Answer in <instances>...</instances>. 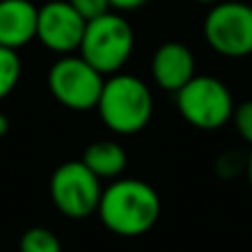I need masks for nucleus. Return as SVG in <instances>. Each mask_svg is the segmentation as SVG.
Masks as SVG:
<instances>
[{
  "label": "nucleus",
  "instance_id": "nucleus-1",
  "mask_svg": "<svg viewBox=\"0 0 252 252\" xmlns=\"http://www.w3.org/2000/svg\"><path fill=\"white\" fill-rule=\"evenodd\" d=\"M95 215L118 237H142L155 228L161 215L159 192L137 177H118L102 188Z\"/></svg>",
  "mask_w": 252,
  "mask_h": 252
},
{
  "label": "nucleus",
  "instance_id": "nucleus-2",
  "mask_svg": "<svg viewBox=\"0 0 252 252\" xmlns=\"http://www.w3.org/2000/svg\"><path fill=\"white\" fill-rule=\"evenodd\" d=\"M95 109L104 126L115 135H137L151 124L155 102L142 78L120 71L104 78Z\"/></svg>",
  "mask_w": 252,
  "mask_h": 252
},
{
  "label": "nucleus",
  "instance_id": "nucleus-3",
  "mask_svg": "<svg viewBox=\"0 0 252 252\" xmlns=\"http://www.w3.org/2000/svg\"><path fill=\"white\" fill-rule=\"evenodd\" d=\"M133 47L135 33L130 22L120 13L109 11L87 22L78 51L93 69L109 78L124 69L133 56Z\"/></svg>",
  "mask_w": 252,
  "mask_h": 252
},
{
  "label": "nucleus",
  "instance_id": "nucleus-4",
  "mask_svg": "<svg viewBox=\"0 0 252 252\" xmlns=\"http://www.w3.org/2000/svg\"><path fill=\"white\" fill-rule=\"evenodd\" d=\"M175 104L184 120L199 130H217L232 120L235 100L226 84L215 75H195L177 93Z\"/></svg>",
  "mask_w": 252,
  "mask_h": 252
},
{
  "label": "nucleus",
  "instance_id": "nucleus-5",
  "mask_svg": "<svg viewBox=\"0 0 252 252\" xmlns=\"http://www.w3.org/2000/svg\"><path fill=\"white\" fill-rule=\"evenodd\" d=\"M102 188V179L95 177L82 164V159L60 164L49 179V195L53 206L69 219H87L95 215Z\"/></svg>",
  "mask_w": 252,
  "mask_h": 252
},
{
  "label": "nucleus",
  "instance_id": "nucleus-6",
  "mask_svg": "<svg viewBox=\"0 0 252 252\" xmlns=\"http://www.w3.org/2000/svg\"><path fill=\"white\" fill-rule=\"evenodd\" d=\"M47 84L51 95L71 111H91L97 106L104 75L93 69L82 56H62L49 69Z\"/></svg>",
  "mask_w": 252,
  "mask_h": 252
},
{
  "label": "nucleus",
  "instance_id": "nucleus-7",
  "mask_svg": "<svg viewBox=\"0 0 252 252\" xmlns=\"http://www.w3.org/2000/svg\"><path fill=\"white\" fill-rule=\"evenodd\" d=\"M204 38L223 58L252 56V7L237 0L213 4L204 18Z\"/></svg>",
  "mask_w": 252,
  "mask_h": 252
},
{
  "label": "nucleus",
  "instance_id": "nucleus-8",
  "mask_svg": "<svg viewBox=\"0 0 252 252\" xmlns=\"http://www.w3.org/2000/svg\"><path fill=\"white\" fill-rule=\"evenodd\" d=\"M87 20L66 0H51L38 7L35 38L53 53L69 56L78 51L82 42Z\"/></svg>",
  "mask_w": 252,
  "mask_h": 252
},
{
  "label": "nucleus",
  "instance_id": "nucleus-9",
  "mask_svg": "<svg viewBox=\"0 0 252 252\" xmlns=\"http://www.w3.org/2000/svg\"><path fill=\"white\" fill-rule=\"evenodd\" d=\"M153 82L168 93H177L188 80L195 78V56L184 42L170 40L155 49L151 60Z\"/></svg>",
  "mask_w": 252,
  "mask_h": 252
},
{
  "label": "nucleus",
  "instance_id": "nucleus-10",
  "mask_svg": "<svg viewBox=\"0 0 252 252\" xmlns=\"http://www.w3.org/2000/svg\"><path fill=\"white\" fill-rule=\"evenodd\" d=\"M38 7L31 0H0V47L18 51L35 38Z\"/></svg>",
  "mask_w": 252,
  "mask_h": 252
},
{
  "label": "nucleus",
  "instance_id": "nucleus-11",
  "mask_svg": "<svg viewBox=\"0 0 252 252\" xmlns=\"http://www.w3.org/2000/svg\"><path fill=\"white\" fill-rule=\"evenodd\" d=\"M82 164L102 182L104 179L113 182V179L122 177L126 164H128V155H126L122 144L115 139H97L84 148Z\"/></svg>",
  "mask_w": 252,
  "mask_h": 252
},
{
  "label": "nucleus",
  "instance_id": "nucleus-12",
  "mask_svg": "<svg viewBox=\"0 0 252 252\" xmlns=\"http://www.w3.org/2000/svg\"><path fill=\"white\" fill-rule=\"evenodd\" d=\"M20 73H22V62L18 51L0 47V100H4L18 87Z\"/></svg>",
  "mask_w": 252,
  "mask_h": 252
},
{
  "label": "nucleus",
  "instance_id": "nucleus-13",
  "mask_svg": "<svg viewBox=\"0 0 252 252\" xmlns=\"http://www.w3.org/2000/svg\"><path fill=\"white\" fill-rule=\"evenodd\" d=\"M20 252H62V244L53 230L33 226L20 237Z\"/></svg>",
  "mask_w": 252,
  "mask_h": 252
},
{
  "label": "nucleus",
  "instance_id": "nucleus-14",
  "mask_svg": "<svg viewBox=\"0 0 252 252\" xmlns=\"http://www.w3.org/2000/svg\"><path fill=\"white\" fill-rule=\"evenodd\" d=\"M230 122L235 124L239 137L252 148V100H246L235 106Z\"/></svg>",
  "mask_w": 252,
  "mask_h": 252
},
{
  "label": "nucleus",
  "instance_id": "nucleus-15",
  "mask_svg": "<svg viewBox=\"0 0 252 252\" xmlns=\"http://www.w3.org/2000/svg\"><path fill=\"white\" fill-rule=\"evenodd\" d=\"M215 170H217L219 177L230 179V177H235V175H239L241 170L246 173V159L239 157L237 153L228 151V153H223V155L217 157V161H215Z\"/></svg>",
  "mask_w": 252,
  "mask_h": 252
},
{
  "label": "nucleus",
  "instance_id": "nucleus-16",
  "mask_svg": "<svg viewBox=\"0 0 252 252\" xmlns=\"http://www.w3.org/2000/svg\"><path fill=\"white\" fill-rule=\"evenodd\" d=\"M84 20H93V18H100L104 13L111 11V4L109 0H66Z\"/></svg>",
  "mask_w": 252,
  "mask_h": 252
},
{
  "label": "nucleus",
  "instance_id": "nucleus-17",
  "mask_svg": "<svg viewBox=\"0 0 252 252\" xmlns=\"http://www.w3.org/2000/svg\"><path fill=\"white\" fill-rule=\"evenodd\" d=\"M148 0H109L111 9H115V11H135V9L144 7Z\"/></svg>",
  "mask_w": 252,
  "mask_h": 252
},
{
  "label": "nucleus",
  "instance_id": "nucleus-18",
  "mask_svg": "<svg viewBox=\"0 0 252 252\" xmlns=\"http://www.w3.org/2000/svg\"><path fill=\"white\" fill-rule=\"evenodd\" d=\"M9 130V118L4 113H0V137H4Z\"/></svg>",
  "mask_w": 252,
  "mask_h": 252
},
{
  "label": "nucleus",
  "instance_id": "nucleus-19",
  "mask_svg": "<svg viewBox=\"0 0 252 252\" xmlns=\"http://www.w3.org/2000/svg\"><path fill=\"white\" fill-rule=\"evenodd\" d=\"M246 177H248V184L252 188V151H250V155L246 157Z\"/></svg>",
  "mask_w": 252,
  "mask_h": 252
},
{
  "label": "nucleus",
  "instance_id": "nucleus-20",
  "mask_svg": "<svg viewBox=\"0 0 252 252\" xmlns=\"http://www.w3.org/2000/svg\"><path fill=\"white\" fill-rule=\"evenodd\" d=\"M197 2L199 4H210V7H213V4H217L219 0H197Z\"/></svg>",
  "mask_w": 252,
  "mask_h": 252
}]
</instances>
